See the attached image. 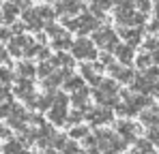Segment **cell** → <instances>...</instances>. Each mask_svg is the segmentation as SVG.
Here are the masks:
<instances>
[{"label":"cell","instance_id":"7a4b0ae2","mask_svg":"<svg viewBox=\"0 0 159 154\" xmlns=\"http://www.w3.org/2000/svg\"><path fill=\"white\" fill-rule=\"evenodd\" d=\"M15 15H17V4H7V6H4V13H2V19L11 22Z\"/></svg>","mask_w":159,"mask_h":154},{"label":"cell","instance_id":"6da1fadb","mask_svg":"<svg viewBox=\"0 0 159 154\" xmlns=\"http://www.w3.org/2000/svg\"><path fill=\"white\" fill-rule=\"evenodd\" d=\"M73 51H75L78 56H82V58H86V56H93V47H90V45L86 47V43H84V41H80L78 45L73 47Z\"/></svg>","mask_w":159,"mask_h":154},{"label":"cell","instance_id":"277c9868","mask_svg":"<svg viewBox=\"0 0 159 154\" xmlns=\"http://www.w3.org/2000/svg\"><path fill=\"white\" fill-rule=\"evenodd\" d=\"M9 77H11V73H9L7 69H0V79H2V81H9Z\"/></svg>","mask_w":159,"mask_h":154},{"label":"cell","instance_id":"3957f363","mask_svg":"<svg viewBox=\"0 0 159 154\" xmlns=\"http://www.w3.org/2000/svg\"><path fill=\"white\" fill-rule=\"evenodd\" d=\"M20 73H22V75H30V73H32V66H30V64H20Z\"/></svg>","mask_w":159,"mask_h":154},{"label":"cell","instance_id":"52a82bcc","mask_svg":"<svg viewBox=\"0 0 159 154\" xmlns=\"http://www.w3.org/2000/svg\"><path fill=\"white\" fill-rule=\"evenodd\" d=\"M2 60H4V53H2V51H0V62H2Z\"/></svg>","mask_w":159,"mask_h":154},{"label":"cell","instance_id":"5b68a950","mask_svg":"<svg viewBox=\"0 0 159 154\" xmlns=\"http://www.w3.org/2000/svg\"><path fill=\"white\" fill-rule=\"evenodd\" d=\"M9 111H11V107H9V105H4V107H0V118H4V116H9Z\"/></svg>","mask_w":159,"mask_h":154},{"label":"cell","instance_id":"8992f818","mask_svg":"<svg viewBox=\"0 0 159 154\" xmlns=\"http://www.w3.org/2000/svg\"><path fill=\"white\" fill-rule=\"evenodd\" d=\"M7 99V90H0V101H4Z\"/></svg>","mask_w":159,"mask_h":154},{"label":"cell","instance_id":"ba28073f","mask_svg":"<svg viewBox=\"0 0 159 154\" xmlns=\"http://www.w3.org/2000/svg\"><path fill=\"white\" fill-rule=\"evenodd\" d=\"M0 19H2V13H0Z\"/></svg>","mask_w":159,"mask_h":154}]
</instances>
